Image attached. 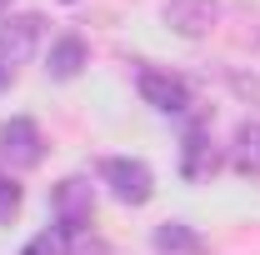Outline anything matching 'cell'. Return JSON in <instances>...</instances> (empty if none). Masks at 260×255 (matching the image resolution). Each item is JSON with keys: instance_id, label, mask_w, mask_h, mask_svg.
<instances>
[{"instance_id": "10", "label": "cell", "mask_w": 260, "mask_h": 255, "mask_svg": "<svg viewBox=\"0 0 260 255\" xmlns=\"http://www.w3.org/2000/svg\"><path fill=\"white\" fill-rule=\"evenodd\" d=\"M70 245H75V235H70V230H60V225H50V230H40V235H35L20 255H70Z\"/></svg>"}, {"instance_id": "7", "label": "cell", "mask_w": 260, "mask_h": 255, "mask_svg": "<svg viewBox=\"0 0 260 255\" xmlns=\"http://www.w3.org/2000/svg\"><path fill=\"white\" fill-rule=\"evenodd\" d=\"M220 165H225L220 150L210 145V135H205V130L195 125L190 135H185V145H180V175H185V180H210Z\"/></svg>"}, {"instance_id": "9", "label": "cell", "mask_w": 260, "mask_h": 255, "mask_svg": "<svg viewBox=\"0 0 260 255\" xmlns=\"http://www.w3.org/2000/svg\"><path fill=\"white\" fill-rule=\"evenodd\" d=\"M150 245H155L160 255H200V250H205V245H200V235H195L185 220H165V225H155Z\"/></svg>"}, {"instance_id": "16", "label": "cell", "mask_w": 260, "mask_h": 255, "mask_svg": "<svg viewBox=\"0 0 260 255\" xmlns=\"http://www.w3.org/2000/svg\"><path fill=\"white\" fill-rule=\"evenodd\" d=\"M65 5H75V0H65Z\"/></svg>"}, {"instance_id": "3", "label": "cell", "mask_w": 260, "mask_h": 255, "mask_svg": "<svg viewBox=\"0 0 260 255\" xmlns=\"http://www.w3.org/2000/svg\"><path fill=\"white\" fill-rule=\"evenodd\" d=\"M50 205H55V225L70 230V235H80L85 225H90V210H95V195H90V180H80V175H70L55 185L50 195Z\"/></svg>"}, {"instance_id": "5", "label": "cell", "mask_w": 260, "mask_h": 255, "mask_svg": "<svg viewBox=\"0 0 260 255\" xmlns=\"http://www.w3.org/2000/svg\"><path fill=\"white\" fill-rule=\"evenodd\" d=\"M0 155L10 160V165H20V170H30L45 160V140H40V125L25 120V115H15V120H5L0 125Z\"/></svg>"}, {"instance_id": "4", "label": "cell", "mask_w": 260, "mask_h": 255, "mask_svg": "<svg viewBox=\"0 0 260 255\" xmlns=\"http://www.w3.org/2000/svg\"><path fill=\"white\" fill-rule=\"evenodd\" d=\"M160 20H165L175 35L200 40V35L215 30V20H220V0H165Z\"/></svg>"}, {"instance_id": "2", "label": "cell", "mask_w": 260, "mask_h": 255, "mask_svg": "<svg viewBox=\"0 0 260 255\" xmlns=\"http://www.w3.org/2000/svg\"><path fill=\"white\" fill-rule=\"evenodd\" d=\"M140 100L145 105H155L160 115H185L195 100H190V85L180 80V75H170V70H140Z\"/></svg>"}, {"instance_id": "15", "label": "cell", "mask_w": 260, "mask_h": 255, "mask_svg": "<svg viewBox=\"0 0 260 255\" xmlns=\"http://www.w3.org/2000/svg\"><path fill=\"white\" fill-rule=\"evenodd\" d=\"M5 10H10V0H0V15H5Z\"/></svg>"}, {"instance_id": "13", "label": "cell", "mask_w": 260, "mask_h": 255, "mask_svg": "<svg viewBox=\"0 0 260 255\" xmlns=\"http://www.w3.org/2000/svg\"><path fill=\"white\" fill-rule=\"evenodd\" d=\"M15 210H20V185L0 175V220H15Z\"/></svg>"}, {"instance_id": "6", "label": "cell", "mask_w": 260, "mask_h": 255, "mask_svg": "<svg viewBox=\"0 0 260 255\" xmlns=\"http://www.w3.org/2000/svg\"><path fill=\"white\" fill-rule=\"evenodd\" d=\"M40 30H45V20L30 15V10H25V15H10V20L0 25V60L10 65V70L20 60H30V50L40 45Z\"/></svg>"}, {"instance_id": "12", "label": "cell", "mask_w": 260, "mask_h": 255, "mask_svg": "<svg viewBox=\"0 0 260 255\" xmlns=\"http://www.w3.org/2000/svg\"><path fill=\"white\" fill-rule=\"evenodd\" d=\"M225 85L235 90L240 100H250V105H260V75H245V70H230Z\"/></svg>"}, {"instance_id": "1", "label": "cell", "mask_w": 260, "mask_h": 255, "mask_svg": "<svg viewBox=\"0 0 260 255\" xmlns=\"http://www.w3.org/2000/svg\"><path fill=\"white\" fill-rule=\"evenodd\" d=\"M100 180L110 185V195H115L120 205H145V200L155 195V175H150V165H145V160H130V155L100 160Z\"/></svg>"}, {"instance_id": "8", "label": "cell", "mask_w": 260, "mask_h": 255, "mask_svg": "<svg viewBox=\"0 0 260 255\" xmlns=\"http://www.w3.org/2000/svg\"><path fill=\"white\" fill-rule=\"evenodd\" d=\"M90 60V50H85V40L80 35H60L55 45H50V55H45V70L55 75V80H75L80 75V65Z\"/></svg>"}, {"instance_id": "14", "label": "cell", "mask_w": 260, "mask_h": 255, "mask_svg": "<svg viewBox=\"0 0 260 255\" xmlns=\"http://www.w3.org/2000/svg\"><path fill=\"white\" fill-rule=\"evenodd\" d=\"M5 85H10V65L0 60V90H5Z\"/></svg>"}, {"instance_id": "11", "label": "cell", "mask_w": 260, "mask_h": 255, "mask_svg": "<svg viewBox=\"0 0 260 255\" xmlns=\"http://www.w3.org/2000/svg\"><path fill=\"white\" fill-rule=\"evenodd\" d=\"M235 145L245 150V165L255 160V170H260V120H245V125L235 130Z\"/></svg>"}]
</instances>
